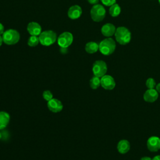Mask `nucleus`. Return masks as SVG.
<instances>
[{"label":"nucleus","instance_id":"nucleus-1","mask_svg":"<svg viewBox=\"0 0 160 160\" xmlns=\"http://www.w3.org/2000/svg\"><path fill=\"white\" fill-rule=\"evenodd\" d=\"M116 41L121 44L126 45L129 43L131 39V34L129 29L125 27H118L114 33Z\"/></svg>","mask_w":160,"mask_h":160},{"label":"nucleus","instance_id":"nucleus-2","mask_svg":"<svg viewBox=\"0 0 160 160\" xmlns=\"http://www.w3.org/2000/svg\"><path fill=\"white\" fill-rule=\"evenodd\" d=\"M116 49V42L112 38H108L103 39L99 44V51L105 56H109L114 52Z\"/></svg>","mask_w":160,"mask_h":160},{"label":"nucleus","instance_id":"nucleus-3","mask_svg":"<svg viewBox=\"0 0 160 160\" xmlns=\"http://www.w3.org/2000/svg\"><path fill=\"white\" fill-rule=\"evenodd\" d=\"M38 37L39 42L45 46L52 45L57 40V36L56 32L51 30H47L41 32Z\"/></svg>","mask_w":160,"mask_h":160},{"label":"nucleus","instance_id":"nucleus-4","mask_svg":"<svg viewBox=\"0 0 160 160\" xmlns=\"http://www.w3.org/2000/svg\"><path fill=\"white\" fill-rule=\"evenodd\" d=\"M19 33L15 29H8L2 34L3 42L8 45H14L16 44L19 41Z\"/></svg>","mask_w":160,"mask_h":160},{"label":"nucleus","instance_id":"nucleus-5","mask_svg":"<svg viewBox=\"0 0 160 160\" xmlns=\"http://www.w3.org/2000/svg\"><path fill=\"white\" fill-rule=\"evenodd\" d=\"M90 14L91 19L95 22H100L104 19L106 16L104 8L99 4L94 5L91 9Z\"/></svg>","mask_w":160,"mask_h":160},{"label":"nucleus","instance_id":"nucleus-6","mask_svg":"<svg viewBox=\"0 0 160 160\" xmlns=\"http://www.w3.org/2000/svg\"><path fill=\"white\" fill-rule=\"evenodd\" d=\"M92 70L95 76L101 78L104 76L107 72L108 68L106 63L102 60L96 61L93 63Z\"/></svg>","mask_w":160,"mask_h":160},{"label":"nucleus","instance_id":"nucleus-7","mask_svg":"<svg viewBox=\"0 0 160 160\" xmlns=\"http://www.w3.org/2000/svg\"><path fill=\"white\" fill-rule=\"evenodd\" d=\"M73 41V36L69 32H64L58 38V44L61 48H68Z\"/></svg>","mask_w":160,"mask_h":160},{"label":"nucleus","instance_id":"nucleus-8","mask_svg":"<svg viewBox=\"0 0 160 160\" xmlns=\"http://www.w3.org/2000/svg\"><path fill=\"white\" fill-rule=\"evenodd\" d=\"M101 86L105 89L111 90L115 88L116 82L110 75H104L101 78Z\"/></svg>","mask_w":160,"mask_h":160},{"label":"nucleus","instance_id":"nucleus-9","mask_svg":"<svg viewBox=\"0 0 160 160\" xmlns=\"http://www.w3.org/2000/svg\"><path fill=\"white\" fill-rule=\"evenodd\" d=\"M148 149L151 152H156L160 149V138L158 136H151L147 141Z\"/></svg>","mask_w":160,"mask_h":160},{"label":"nucleus","instance_id":"nucleus-10","mask_svg":"<svg viewBox=\"0 0 160 160\" xmlns=\"http://www.w3.org/2000/svg\"><path fill=\"white\" fill-rule=\"evenodd\" d=\"M47 106L48 109L51 112L54 113H57L61 111V110L63 108V105L61 101L56 98H52L50 101H48Z\"/></svg>","mask_w":160,"mask_h":160},{"label":"nucleus","instance_id":"nucleus-11","mask_svg":"<svg viewBox=\"0 0 160 160\" xmlns=\"http://www.w3.org/2000/svg\"><path fill=\"white\" fill-rule=\"evenodd\" d=\"M41 27L38 22H31L28 24L27 31L31 36H39L41 33Z\"/></svg>","mask_w":160,"mask_h":160},{"label":"nucleus","instance_id":"nucleus-12","mask_svg":"<svg viewBox=\"0 0 160 160\" xmlns=\"http://www.w3.org/2000/svg\"><path fill=\"white\" fill-rule=\"evenodd\" d=\"M158 98V92L154 89H148L143 95V99L148 102H153Z\"/></svg>","mask_w":160,"mask_h":160},{"label":"nucleus","instance_id":"nucleus-13","mask_svg":"<svg viewBox=\"0 0 160 160\" xmlns=\"http://www.w3.org/2000/svg\"><path fill=\"white\" fill-rule=\"evenodd\" d=\"M82 14V9L78 5H74L69 8L68 11V16L71 19L79 18Z\"/></svg>","mask_w":160,"mask_h":160},{"label":"nucleus","instance_id":"nucleus-14","mask_svg":"<svg viewBox=\"0 0 160 160\" xmlns=\"http://www.w3.org/2000/svg\"><path fill=\"white\" fill-rule=\"evenodd\" d=\"M116 28L115 26L111 23H106L101 28V33L106 37H111L114 34Z\"/></svg>","mask_w":160,"mask_h":160},{"label":"nucleus","instance_id":"nucleus-15","mask_svg":"<svg viewBox=\"0 0 160 160\" xmlns=\"http://www.w3.org/2000/svg\"><path fill=\"white\" fill-rule=\"evenodd\" d=\"M117 149L119 153L126 154L130 149V143L128 140H126V139L121 140L118 143Z\"/></svg>","mask_w":160,"mask_h":160},{"label":"nucleus","instance_id":"nucleus-16","mask_svg":"<svg viewBox=\"0 0 160 160\" xmlns=\"http://www.w3.org/2000/svg\"><path fill=\"white\" fill-rule=\"evenodd\" d=\"M10 121L9 114L5 111H0V130L5 128Z\"/></svg>","mask_w":160,"mask_h":160},{"label":"nucleus","instance_id":"nucleus-17","mask_svg":"<svg viewBox=\"0 0 160 160\" xmlns=\"http://www.w3.org/2000/svg\"><path fill=\"white\" fill-rule=\"evenodd\" d=\"M85 50L88 53L93 54L99 50V44L95 42L90 41L86 43L85 46Z\"/></svg>","mask_w":160,"mask_h":160},{"label":"nucleus","instance_id":"nucleus-18","mask_svg":"<svg viewBox=\"0 0 160 160\" xmlns=\"http://www.w3.org/2000/svg\"><path fill=\"white\" fill-rule=\"evenodd\" d=\"M109 12L111 16L117 17L121 13V8L118 4L115 3L110 6Z\"/></svg>","mask_w":160,"mask_h":160},{"label":"nucleus","instance_id":"nucleus-19","mask_svg":"<svg viewBox=\"0 0 160 160\" xmlns=\"http://www.w3.org/2000/svg\"><path fill=\"white\" fill-rule=\"evenodd\" d=\"M89 85L91 89H96L101 85V79L99 77L94 76L89 81Z\"/></svg>","mask_w":160,"mask_h":160},{"label":"nucleus","instance_id":"nucleus-20","mask_svg":"<svg viewBox=\"0 0 160 160\" xmlns=\"http://www.w3.org/2000/svg\"><path fill=\"white\" fill-rule=\"evenodd\" d=\"M39 42V37L36 36H31L28 40V45L31 47L36 46Z\"/></svg>","mask_w":160,"mask_h":160},{"label":"nucleus","instance_id":"nucleus-21","mask_svg":"<svg viewBox=\"0 0 160 160\" xmlns=\"http://www.w3.org/2000/svg\"><path fill=\"white\" fill-rule=\"evenodd\" d=\"M146 86L148 89H154L156 86L155 80L152 78H148L146 81Z\"/></svg>","mask_w":160,"mask_h":160},{"label":"nucleus","instance_id":"nucleus-22","mask_svg":"<svg viewBox=\"0 0 160 160\" xmlns=\"http://www.w3.org/2000/svg\"><path fill=\"white\" fill-rule=\"evenodd\" d=\"M42 97L46 101H49L53 98V95L50 91L46 90L42 92Z\"/></svg>","mask_w":160,"mask_h":160},{"label":"nucleus","instance_id":"nucleus-23","mask_svg":"<svg viewBox=\"0 0 160 160\" xmlns=\"http://www.w3.org/2000/svg\"><path fill=\"white\" fill-rule=\"evenodd\" d=\"M116 0H101V2L104 5L106 6H112V4L116 3Z\"/></svg>","mask_w":160,"mask_h":160},{"label":"nucleus","instance_id":"nucleus-24","mask_svg":"<svg viewBox=\"0 0 160 160\" xmlns=\"http://www.w3.org/2000/svg\"><path fill=\"white\" fill-rule=\"evenodd\" d=\"M87 1H88L90 4L95 5V4H97L98 3V2H99V0H87Z\"/></svg>","mask_w":160,"mask_h":160},{"label":"nucleus","instance_id":"nucleus-25","mask_svg":"<svg viewBox=\"0 0 160 160\" xmlns=\"http://www.w3.org/2000/svg\"><path fill=\"white\" fill-rule=\"evenodd\" d=\"M4 32V26L0 22V35L2 34Z\"/></svg>","mask_w":160,"mask_h":160},{"label":"nucleus","instance_id":"nucleus-26","mask_svg":"<svg viewBox=\"0 0 160 160\" xmlns=\"http://www.w3.org/2000/svg\"><path fill=\"white\" fill-rule=\"evenodd\" d=\"M156 89L159 93H160V82L156 86Z\"/></svg>","mask_w":160,"mask_h":160},{"label":"nucleus","instance_id":"nucleus-27","mask_svg":"<svg viewBox=\"0 0 160 160\" xmlns=\"http://www.w3.org/2000/svg\"><path fill=\"white\" fill-rule=\"evenodd\" d=\"M140 160H152V159L148 157V156H144V157L141 158V159Z\"/></svg>","mask_w":160,"mask_h":160},{"label":"nucleus","instance_id":"nucleus-28","mask_svg":"<svg viewBox=\"0 0 160 160\" xmlns=\"http://www.w3.org/2000/svg\"><path fill=\"white\" fill-rule=\"evenodd\" d=\"M152 160H160V155H157L156 156H154Z\"/></svg>","mask_w":160,"mask_h":160},{"label":"nucleus","instance_id":"nucleus-29","mask_svg":"<svg viewBox=\"0 0 160 160\" xmlns=\"http://www.w3.org/2000/svg\"><path fill=\"white\" fill-rule=\"evenodd\" d=\"M3 42V40H2V37L0 35V46L2 45V43Z\"/></svg>","mask_w":160,"mask_h":160},{"label":"nucleus","instance_id":"nucleus-30","mask_svg":"<svg viewBox=\"0 0 160 160\" xmlns=\"http://www.w3.org/2000/svg\"><path fill=\"white\" fill-rule=\"evenodd\" d=\"M1 138H2V134H1V132H0V139H1Z\"/></svg>","mask_w":160,"mask_h":160},{"label":"nucleus","instance_id":"nucleus-31","mask_svg":"<svg viewBox=\"0 0 160 160\" xmlns=\"http://www.w3.org/2000/svg\"><path fill=\"white\" fill-rule=\"evenodd\" d=\"M159 1V4H160V0H158Z\"/></svg>","mask_w":160,"mask_h":160}]
</instances>
